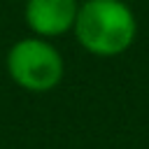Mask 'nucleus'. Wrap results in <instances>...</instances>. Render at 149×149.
Masks as SVG:
<instances>
[{
  "instance_id": "nucleus-1",
  "label": "nucleus",
  "mask_w": 149,
  "mask_h": 149,
  "mask_svg": "<svg viewBox=\"0 0 149 149\" xmlns=\"http://www.w3.org/2000/svg\"><path fill=\"white\" fill-rule=\"evenodd\" d=\"M72 30L88 54L109 58L135 42L137 19L123 0H84Z\"/></svg>"
},
{
  "instance_id": "nucleus-2",
  "label": "nucleus",
  "mask_w": 149,
  "mask_h": 149,
  "mask_svg": "<svg viewBox=\"0 0 149 149\" xmlns=\"http://www.w3.org/2000/svg\"><path fill=\"white\" fill-rule=\"evenodd\" d=\"M9 79L30 93H47L56 88L65 74L61 51L44 37H23L7 51Z\"/></svg>"
},
{
  "instance_id": "nucleus-3",
  "label": "nucleus",
  "mask_w": 149,
  "mask_h": 149,
  "mask_svg": "<svg viewBox=\"0 0 149 149\" xmlns=\"http://www.w3.org/2000/svg\"><path fill=\"white\" fill-rule=\"evenodd\" d=\"M79 12L77 0H26V23L37 37H58L74 28Z\"/></svg>"
}]
</instances>
